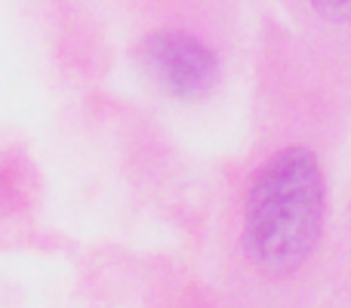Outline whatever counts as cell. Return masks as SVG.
I'll use <instances>...</instances> for the list:
<instances>
[{
  "label": "cell",
  "instance_id": "cell-1",
  "mask_svg": "<svg viewBox=\"0 0 351 308\" xmlns=\"http://www.w3.org/2000/svg\"><path fill=\"white\" fill-rule=\"evenodd\" d=\"M324 176L305 148H284L253 176L243 213V247L259 272L287 278L321 241Z\"/></svg>",
  "mask_w": 351,
  "mask_h": 308
},
{
  "label": "cell",
  "instance_id": "cell-2",
  "mask_svg": "<svg viewBox=\"0 0 351 308\" xmlns=\"http://www.w3.org/2000/svg\"><path fill=\"white\" fill-rule=\"evenodd\" d=\"M145 74L176 99H200L216 84V56L185 31H154L139 43Z\"/></svg>",
  "mask_w": 351,
  "mask_h": 308
},
{
  "label": "cell",
  "instance_id": "cell-3",
  "mask_svg": "<svg viewBox=\"0 0 351 308\" xmlns=\"http://www.w3.org/2000/svg\"><path fill=\"white\" fill-rule=\"evenodd\" d=\"M311 6L330 22H351V0H311Z\"/></svg>",
  "mask_w": 351,
  "mask_h": 308
}]
</instances>
